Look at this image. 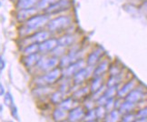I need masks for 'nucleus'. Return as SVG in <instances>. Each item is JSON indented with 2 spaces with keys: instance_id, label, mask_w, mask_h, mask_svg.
I'll return each mask as SVG.
<instances>
[{
  "instance_id": "1",
  "label": "nucleus",
  "mask_w": 147,
  "mask_h": 122,
  "mask_svg": "<svg viewBox=\"0 0 147 122\" xmlns=\"http://www.w3.org/2000/svg\"><path fill=\"white\" fill-rule=\"evenodd\" d=\"M72 24V18L68 16H58L48 21L47 27L49 32H57L67 28Z\"/></svg>"
},
{
  "instance_id": "2",
  "label": "nucleus",
  "mask_w": 147,
  "mask_h": 122,
  "mask_svg": "<svg viewBox=\"0 0 147 122\" xmlns=\"http://www.w3.org/2000/svg\"><path fill=\"white\" fill-rule=\"evenodd\" d=\"M50 16L47 14H36L26 21V27L28 30H37L44 26H47Z\"/></svg>"
},
{
  "instance_id": "3",
  "label": "nucleus",
  "mask_w": 147,
  "mask_h": 122,
  "mask_svg": "<svg viewBox=\"0 0 147 122\" xmlns=\"http://www.w3.org/2000/svg\"><path fill=\"white\" fill-rule=\"evenodd\" d=\"M62 75V69L61 68H55L54 69L48 71L46 75L40 77L37 79V83L41 86H46V85H51L54 84L57 81Z\"/></svg>"
},
{
  "instance_id": "4",
  "label": "nucleus",
  "mask_w": 147,
  "mask_h": 122,
  "mask_svg": "<svg viewBox=\"0 0 147 122\" xmlns=\"http://www.w3.org/2000/svg\"><path fill=\"white\" fill-rule=\"evenodd\" d=\"M70 1L69 0H59L51 7H47L45 11V14L48 15L49 16L52 15H57L59 13L64 12L65 10H68L70 8Z\"/></svg>"
},
{
  "instance_id": "5",
  "label": "nucleus",
  "mask_w": 147,
  "mask_h": 122,
  "mask_svg": "<svg viewBox=\"0 0 147 122\" xmlns=\"http://www.w3.org/2000/svg\"><path fill=\"white\" fill-rule=\"evenodd\" d=\"M84 68V60H76L75 62H73L69 66H67L66 68H63L62 70V75L66 77H73L76 73L79 70H81L82 68Z\"/></svg>"
},
{
  "instance_id": "6",
  "label": "nucleus",
  "mask_w": 147,
  "mask_h": 122,
  "mask_svg": "<svg viewBox=\"0 0 147 122\" xmlns=\"http://www.w3.org/2000/svg\"><path fill=\"white\" fill-rule=\"evenodd\" d=\"M58 46L57 39L56 38H48L44 42L39 44V52L41 53H47L50 51H53L56 47Z\"/></svg>"
},
{
  "instance_id": "7",
  "label": "nucleus",
  "mask_w": 147,
  "mask_h": 122,
  "mask_svg": "<svg viewBox=\"0 0 147 122\" xmlns=\"http://www.w3.org/2000/svg\"><path fill=\"white\" fill-rule=\"evenodd\" d=\"M39 63H40V68L42 70L50 71L58 66L59 60L57 59V58L53 57V58H49L43 59V60L41 59L39 61Z\"/></svg>"
},
{
  "instance_id": "8",
  "label": "nucleus",
  "mask_w": 147,
  "mask_h": 122,
  "mask_svg": "<svg viewBox=\"0 0 147 122\" xmlns=\"http://www.w3.org/2000/svg\"><path fill=\"white\" fill-rule=\"evenodd\" d=\"M51 32H49L48 30H40L36 32L35 34H33L30 37V41L32 43H36V44H40L42 42H44L45 40L48 39L50 37Z\"/></svg>"
},
{
  "instance_id": "9",
  "label": "nucleus",
  "mask_w": 147,
  "mask_h": 122,
  "mask_svg": "<svg viewBox=\"0 0 147 122\" xmlns=\"http://www.w3.org/2000/svg\"><path fill=\"white\" fill-rule=\"evenodd\" d=\"M37 11L38 9L36 7H33V8H27V9H20L18 10V19L19 21H26L28 20L30 18L34 15L37 14Z\"/></svg>"
},
{
  "instance_id": "10",
  "label": "nucleus",
  "mask_w": 147,
  "mask_h": 122,
  "mask_svg": "<svg viewBox=\"0 0 147 122\" xmlns=\"http://www.w3.org/2000/svg\"><path fill=\"white\" fill-rule=\"evenodd\" d=\"M84 116V111L82 107H77L71 109V111L68 113L67 119L70 122H78L80 119H83Z\"/></svg>"
},
{
  "instance_id": "11",
  "label": "nucleus",
  "mask_w": 147,
  "mask_h": 122,
  "mask_svg": "<svg viewBox=\"0 0 147 122\" xmlns=\"http://www.w3.org/2000/svg\"><path fill=\"white\" fill-rule=\"evenodd\" d=\"M41 60V57L38 53L36 54H32V55H28L24 58L23 62L26 66L27 68H32V66H36V64L39 63V61Z\"/></svg>"
},
{
  "instance_id": "12",
  "label": "nucleus",
  "mask_w": 147,
  "mask_h": 122,
  "mask_svg": "<svg viewBox=\"0 0 147 122\" xmlns=\"http://www.w3.org/2000/svg\"><path fill=\"white\" fill-rule=\"evenodd\" d=\"M75 41H76V37H75V36L70 35V34L62 36L61 37H59L58 39H57L58 46L63 47H66L73 46V44L75 43Z\"/></svg>"
},
{
  "instance_id": "13",
  "label": "nucleus",
  "mask_w": 147,
  "mask_h": 122,
  "mask_svg": "<svg viewBox=\"0 0 147 122\" xmlns=\"http://www.w3.org/2000/svg\"><path fill=\"white\" fill-rule=\"evenodd\" d=\"M88 76H89V70L87 68H84L73 76L74 77V83H75L76 85H80L81 83H83L84 80L86 79V77Z\"/></svg>"
},
{
  "instance_id": "14",
  "label": "nucleus",
  "mask_w": 147,
  "mask_h": 122,
  "mask_svg": "<svg viewBox=\"0 0 147 122\" xmlns=\"http://www.w3.org/2000/svg\"><path fill=\"white\" fill-rule=\"evenodd\" d=\"M38 2L39 0H18V3H16V7L18 10L36 7Z\"/></svg>"
},
{
  "instance_id": "15",
  "label": "nucleus",
  "mask_w": 147,
  "mask_h": 122,
  "mask_svg": "<svg viewBox=\"0 0 147 122\" xmlns=\"http://www.w3.org/2000/svg\"><path fill=\"white\" fill-rule=\"evenodd\" d=\"M103 49L102 48H98L96 50L93 51L91 54L88 56V58H87V64L89 66H94L97 63V61L99 60L100 57L102 56V54H103Z\"/></svg>"
},
{
  "instance_id": "16",
  "label": "nucleus",
  "mask_w": 147,
  "mask_h": 122,
  "mask_svg": "<svg viewBox=\"0 0 147 122\" xmlns=\"http://www.w3.org/2000/svg\"><path fill=\"white\" fill-rule=\"evenodd\" d=\"M144 98V94L139 90H132L126 95V101L136 103Z\"/></svg>"
},
{
  "instance_id": "17",
  "label": "nucleus",
  "mask_w": 147,
  "mask_h": 122,
  "mask_svg": "<svg viewBox=\"0 0 147 122\" xmlns=\"http://www.w3.org/2000/svg\"><path fill=\"white\" fill-rule=\"evenodd\" d=\"M67 116H68L67 110L63 109V108H56L53 112V118L55 122H62V121L65 120Z\"/></svg>"
},
{
  "instance_id": "18",
  "label": "nucleus",
  "mask_w": 147,
  "mask_h": 122,
  "mask_svg": "<svg viewBox=\"0 0 147 122\" xmlns=\"http://www.w3.org/2000/svg\"><path fill=\"white\" fill-rule=\"evenodd\" d=\"M134 84H135L134 80H131V81H129L128 83H126V84L124 85L119 91H118V96L121 97V98L126 97L127 94L133 90V88L134 87Z\"/></svg>"
},
{
  "instance_id": "19",
  "label": "nucleus",
  "mask_w": 147,
  "mask_h": 122,
  "mask_svg": "<svg viewBox=\"0 0 147 122\" xmlns=\"http://www.w3.org/2000/svg\"><path fill=\"white\" fill-rule=\"evenodd\" d=\"M57 1L59 0H39L38 4L36 5V8L38 10H46L47 7H51Z\"/></svg>"
},
{
  "instance_id": "20",
  "label": "nucleus",
  "mask_w": 147,
  "mask_h": 122,
  "mask_svg": "<svg viewBox=\"0 0 147 122\" xmlns=\"http://www.w3.org/2000/svg\"><path fill=\"white\" fill-rule=\"evenodd\" d=\"M108 66H109V64L107 61H104V62L99 64V66L95 68V70L94 72V77H101V75H103L105 72L108 69Z\"/></svg>"
},
{
  "instance_id": "21",
  "label": "nucleus",
  "mask_w": 147,
  "mask_h": 122,
  "mask_svg": "<svg viewBox=\"0 0 147 122\" xmlns=\"http://www.w3.org/2000/svg\"><path fill=\"white\" fill-rule=\"evenodd\" d=\"M39 52V44L36 43H31L30 45H28L25 49H24V54L26 56L32 54H36Z\"/></svg>"
},
{
  "instance_id": "22",
  "label": "nucleus",
  "mask_w": 147,
  "mask_h": 122,
  "mask_svg": "<svg viewBox=\"0 0 147 122\" xmlns=\"http://www.w3.org/2000/svg\"><path fill=\"white\" fill-rule=\"evenodd\" d=\"M102 85H103V79H102L101 77H95L92 84H91V91L93 93L96 92L98 89L102 87Z\"/></svg>"
},
{
  "instance_id": "23",
  "label": "nucleus",
  "mask_w": 147,
  "mask_h": 122,
  "mask_svg": "<svg viewBox=\"0 0 147 122\" xmlns=\"http://www.w3.org/2000/svg\"><path fill=\"white\" fill-rule=\"evenodd\" d=\"M134 108V103L126 101L121 105L120 109H119V113L122 114H128L131 110H133V108Z\"/></svg>"
},
{
  "instance_id": "24",
  "label": "nucleus",
  "mask_w": 147,
  "mask_h": 122,
  "mask_svg": "<svg viewBox=\"0 0 147 122\" xmlns=\"http://www.w3.org/2000/svg\"><path fill=\"white\" fill-rule=\"evenodd\" d=\"M74 98H66V99H63L61 102H60V108L65 109V110H69L73 108L74 106Z\"/></svg>"
},
{
  "instance_id": "25",
  "label": "nucleus",
  "mask_w": 147,
  "mask_h": 122,
  "mask_svg": "<svg viewBox=\"0 0 147 122\" xmlns=\"http://www.w3.org/2000/svg\"><path fill=\"white\" fill-rule=\"evenodd\" d=\"M63 96H64V93L62 91L60 90L56 91L51 96V101L54 104H60V102L63 100Z\"/></svg>"
},
{
  "instance_id": "26",
  "label": "nucleus",
  "mask_w": 147,
  "mask_h": 122,
  "mask_svg": "<svg viewBox=\"0 0 147 122\" xmlns=\"http://www.w3.org/2000/svg\"><path fill=\"white\" fill-rule=\"evenodd\" d=\"M4 102L5 104L7 105V106L8 107H12L13 106V103H14V100H13V97L12 95L7 92V93H5V98H4Z\"/></svg>"
},
{
  "instance_id": "27",
  "label": "nucleus",
  "mask_w": 147,
  "mask_h": 122,
  "mask_svg": "<svg viewBox=\"0 0 147 122\" xmlns=\"http://www.w3.org/2000/svg\"><path fill=\"white\" fill-rule=\"evenodd\" d=\"M94 111H95V115H96V118H99V119L105 118V113H106V110H105V108L103 106L98 107L96 109L94 110Z\"/></svg>"
},
{
  "instance_id": "28",
  "label": "nucleus",
  "mask_w": 147,
  "mask_h": 122,
  "mask_svg": "<svg viewBox=\"0 0 147 122\" xmlns=\"http://www.w3.org/2000/svg\"><path fill=\"white\" fill-rule=\"evenodd\" d=\"M86 93H87V88H81V89H79L77 90L75 94H74V97L73 98H81L83 97H84L86 95Z\"/></svg>"
},
{
  "instance_id": "29",
  "label": "nucleus",
  "mask_w": 147,
  "mask_h": 122,
  "mask_svg": "<svg viewBox=\"0 0 147 122\" xmlns=\"http://www.w3.org/2000/svg\"><path fill=\"white\" fill-rule=\"evenodd\" d=\"M120 77H118V75L116 76H112V77L109 79L108 83H107V86L108 87H116L117 83L119 82Z\"/></svg>"
},
{
  "instance_id": "30",
  "label": "nucleus",
  "mask_w": 147,
  "mask_h": 122,
  "mask_svg": "<svg viewBox=\"0 0 147 122\" xmlns=\"http://www.w3.org/2000/svg\"><path fill=\"white\" fill-rule=\"evenodd\" d=\"M64 50H65V47H60V46H57L55 49H53V54H54V57L57 58L58 56H63L64 54Z\"/></svg>"
},
{
  "instance_id": "31",
  "label": "nucleus",
  "mask_w": 147,
  "mask_h": 122,
  "mask_svg": "<svg viewBox=\"0 0 147 122\" xmlns=\"http://www.w3.org/2000/svg\"><path fill=\"white\" fill-rule=\"evenodd\" d=\"M118 118H119V112L116 111V110H114L112 111L110 114V119L112 122H116L118 120Z\"/></svg>"
},
{
  "instance_id": "32",
  "label": "nucleus",
  "mask_w": 147,
  "mask_h": 122,
  "mask_svg": "<svg viewBox=\"0 0 147 122\" xmlns=\"http://www.w3.org/2000/svg\"><path fill=\"white\" fill-rule=\"evenodd\" d=\"M95 118H96V115H95L94 110H89L86 116V120H94Z\"/></svg>"
},
{
  "instance_id": "33",
  "label": "nucleus",
  "mask_w": 147,
  "mask_h": 122,
  "mask_svg": "<svg viewBox=\"0 0 147 122\" xmlns=\"http://www.w3.org/2000/svg\"><path fill=\"white\" fill-rule=\"evenodd\" d=\"M137 119H143V118H147V108L141 109L140 111L136 114Z\"/></svg>"
},
{
  "instance_id": "34",
  "label": "nucleus",
  "mask_w": 147,
  "mask_h": 122,
  "mask_svg": "<svg viewBox=\"0 0 147 122\" xmlns=\"http://www.w3.org/2000/svg\"><path fill=\"white\" fill-rule=\"evenodd\" d=\"M11 113H12V115L16 119H18V108H16L15 106H13L12 108H11Z\"/></svg>"
},
{
  "instance_id": "35",
  "label": "nucleus",
  "mask_w": 147,
  "mask_h": 122,
  "mask_svg": "<svg viewBox=\"0 0 147 122\" xmlns=\"http://www.w3.org/2000/svg\"><path fill=\"white\" fill-rule=\"evenodd\" d=\"M5 60L3 59V58L0 56V70H2L5 68Z\"/></svg>"
},
{
  "instance_id": "36",
  "label": "nucleus",
  "mask_w": 147,
  "mask_h": 122,
  "mask_svg": "<svg viewBox=\"0 0 147 122\" xmlns=\"http://www.w3.org/2000/svg\"><path fill=\"white\" fill-rule=\"evenodd\" d=\"M4 94H5V88L1 84H0V96H3Z\"/></svg>"
},
{
  "instance_id": "37",
  "label": "nucleus",
  "mask_w": 147,
  "mask_h": 122,
  "mask_svg": "<svg viewBox=\"0 0 147 122\" xmlns=\"http://www.w3.org/2000/svg\"><path fill=\"white\" fill-rule=\"evenodd\" d=\"M134 122H147V118L138 119V120H136V121H134Z\"/></svg>"
},
{
  "instance_id": "38",
  "label": "nucleus",
  "mask_w": 147,
  "mask_h": 122,
  "mask_svg": "<svg viewBox=\"0 0 147 122\" xmlns=\"http://www.w3.org/2000/svg\"><path fill=\"white\" fill-rule=\"evenodd\" d=\"M86 122H96L95 120H86Z\"/></svg>"
},
{
  "instance_id": "39",
  "label": "nucleus",
  "mask_w": 147,
  "mask_h": 122,
  "mask_svg": "<svg viewBox=\"0 0 147 122\" xmlns=\"http://www.w3.org/2000/svg\"><path fill=\"white\" fill-rule=\"evenodd\" d=\"M106 122H112V121H111V120H107Z\"/></svg>"
},
{
  "instance_id": "40",
  "label": "nucleus",
  "mask_w": 147,
  "mask_h": 122,
  "mask_svg": "<svg viewBox=\"0 0 147 122\" xmlns=\"http://www.w3.org/2000/svg\"><path fill=\"white\" fill-rule=\"evenodd\" d=\"M1 5H2V4H1V1H0V7H1Z\"/></svg>"
},
{
  "instance_id": "41",
  "label": "nucleus",
  "mask_w": 147,
  "mask_h": 122,
  "mask_svg": "<svg viewBox=\"0 0 147 122\" xmlns=\"http://www.w3.org/2000/svg\"><path fill=\"white\" fill-rule=\"evenodd\" d=\"M144 1H147V0H144Z\"/></svg>"
},
{
  "instance_id": "42",
  "label": "nucleus",
  "mask_w": 147,
  "mask_h": 122,
  "mask_svg": "<svg viewBox=\"0 0 147 122\" xmlns=\"http://www.w3.org/2000/svg\"><path fill=\"white\" fill-rule=\"evenodd\" d=\"M8 122H11V121H8Z\"/></svg>"
}]
</instances>
